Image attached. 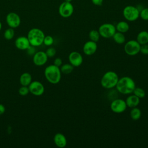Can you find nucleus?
<instances>
[{
    "instance_id": "aec40b11",
    "label": "nucleus",
    "mask_w": 148,
    "mask_h": 148,
    "mask_svg": "<svg viewBox=\"0 0 148 148\" xmlns=\"http://www.w3.org/2000/svg\"><path fill=\"white\" fill-rule=\"evenodd\" d=\"M115 27L116 31L123 34L127 32L130 28L129 24L127 23V22L124 21H119Z\"/></svg>"
},
{
    "instance_id": "9d476101",
    "label": "nucleus",
    "mask_w": 148,
    "mask_h": 148,
    "mask_svg": "<svg viewBox=\"0 0 148 148\" xmlns=\"http://www.w3.org/2000/svg\"><path fill=\"white\" fill-rule=\"evenodd\" d=\"M6 21L8 26L12 28L18 27L21 23V18L20 16L14 12L9 13L6 15Z\"/></svg>"
},
{
    "instance_id": "0eeeda50",
    "label": "nucleus",
    "mask_w": 148,
    "mask_h": 148,
    "mask_svg": "<svg viewBox=\"0 0 148 148\" xmlns=\"http://www.w3.org/2000/svg\"><path fill=\"white\" fill-rule=\"evenodd\" d=\"M140 45L136 40H130L124 45V51L128 56H135L140 52Z\"/></svg>"
},
{
    "instance_id": "1a4fd4ad",
    "label": "nucleus",
    "mask_w": 148,
    "mask_h": 148,
    "mask_svg": "<svg viewBox=\"0 0 148 148\" xmlns=\"http://www.w3.org/2000/svg\"><path fill=\"white\" fill-rule=\"evenodd\" d=\"M127 108L125 101L122 99H116L110 103V109L115 113H121Z\"/></svg>"
},
{
    "instance_id": "6ab92c4d",
    "label": "nucleus",
    "mask_w": 148,
    "mask_h": 148,
    "mask_svg": "<svg viewBox=\"0 0 148 148\" xmlns=\"http://www.w3.org/2000/svg\"><path fill=\"white\" fill-rule=\"evenodd\" d=\"M136 41L140 45L148 43V32L146 31L139 32L136 36Z\"/></svg>"
},
{
    "instance_id": "5701e85b",
    "label": "nucleus",
    "mask_w": 148,
    "mask_h": 148,
    "mask_svg": "<svg viewBox=\"0 0 148 148\" xmlns=\"http://www.w3.org/2000/svg\"><path fill=\"white\" fill-rule=\"evenodd\" d=\"M73 68H74V66L72 65H71L70 63L65 64L61 66L60 71L61 73L65 75H68V74H70L73 71Z\"/></svg>"
},
{
    "instance_id": "39448f33",
    "label": "nucleus",
    "mask_w": 148,
    "mask_h": 148,
    "mask_svg": "<svg viewBox=\"0 0 148 148\" xmlns=\"http://www.w3.org/2000/svg\"><path fill=\"white\" fill-rule=\"evenodd\" d=\"M139 10L138 9L132 5L126 6L123 10V14L124 17L129 21H134L139 17Z\"/></svg>"
},
{
    "instance_id": "f257e3e1",
    "label": "nucleus",
    "mask_w": 148,
    "mask_h": 148,
    "mask_svg": "<svg viewBox=\"0 0 148 148\" xmlns=\"http://www.w3.org/2000/svg\"><path fill=\"white\" fill-rule=\"evenodd\" d=\"M135 87L134 80L129 76H124L119 79L116 86L117 90L125 95L132 93Z\"/></svg>"
},
{
    "instance_id": "f3484780",
    "label": "nucleus",
    "mask_w": 148,
    "mask_h": 148,
    "mask_svg": "<svg viewBox=\"0 0 148 148\" xmlns=\"http://www.w3.org/2000/svg\"><path fill=\"white\" fill-rule=\"evenodd\" d=\"M125 102L127 107H129L130 108H135L139 105L140 102V98H138L135 95L132 94V95H129L127 98L125 100Z\"/></svg>"
},
{
    "instance_id": "f03ea898",
    "label": "nucleus",
    "mask_w": 148,
    "mask_h": 148,
    "mask_svg": "<svg viewBox=\"0 0 148 148\" xmlns=\"http://www.w3.org/2000/svg\"><path fill=\"white\" fill-rule=\"evenodd\" d=\"M44 75L46 80L51 84H57L61 78V72L60 68L54 64L46 67Z\"/></svg>"
},
{
    "instance_id": "7c9ffc66",
    "label": "nucleus",
    "mask_w": 148,
    "mask_h": 148,
    "mask_svg": "<svg viewBox=\"0 0 148 148\" xmlns=\"http://www.w3.org/2000/svg\"><path fill=\"white\" fill-rule=\"evenodd\" d=\"M140 52L145 55L148 54V43L140 45Z\"/></svg>"
},
{
    "instance_id": "a211bd4d",
    "label": "nucleus",
    "mask_w": 148,
    "mask_h": 148,
    "mask_svg": "<svg viewBox=\"0 0 148 148\" xmlns=\"http://www.w3.org/2000/svg\"><path fill=\"white\" fill-rule=\"evenodd\" d=\"M32 82V76L29 73L24 72L20 77V83L21 86H28Z\"/></svg>"
},
{
    "instance_id": "2f4dec72",
    "label": "nucleus",
    "mask_w": 148,
    "mask_h": 148,
    "mask_svg": "<svg viewBox=\"0 0 148 148\" xmlns=\"http://www.w3.org/2000/svg\"><path fill=\"white\" fill-rule=\"evenodd\" d=\"M53 64L58 67L61 66L62 65V61L61 60V58H56L54 60V62Z\"/></svg>"
},
{
    "instance_id": "4468645a",
    "label": "nucleus",
    "mask_w": 148,
    "mask_h": 148,
    "mask_svg": "<svg viewBox=\"0 0 148 148\" xmlns=\"http://www.w3.org/2000/svg\"><path fill=\"white\" fill-rule=\"evenodd\" d=\"M14 44L16 47L18 49L21 50H27L31 46L27 36L26 37L24 36H21L18 37L16 39Z\"/></svg>"
},
{
    "instance_id": "423d86ee",
    "label": "nucleus",
    "mask_w": 148,
    "mask_h": 148,
    "mask_svg": "<svg viewBox=\"0 0 148 148\" xmlns=\"http://www.w3.org/2000/svg\"><path fill=\"white\" fill-rule=\"evenodd\" d=\"M98 31L101 36L106 39L112 38L116 32V27L111 23H104L101 25Z\"/></svg>"
},
{
    "instance_id": "c756f323",
    "label": "nucleus",
    "mask_w": 148,
    "mask_h": 148,
    "mask_svg": "<svg viewBox=\"0 0 148 148\" xmlns=\"http://www.w3.org/2000/svg\"><path fill=\"white\" fill-rule=\"evenodd\" d=\"M46 53L48 57H53L56 54V50L55 48L50 47L46 50Z\"/></svg>"
},
{
    "instance_id": "cd10ccee",
    "label": "nucleus",
    "mask_w": 148,
    "mask_h": 148,
    "mask_svg": "<svg viewBox=\"0 0 148 148\" xmlns=\"http://www.w3.org/2000/svg\"><path fill=\"white\" fill-rule=\"evenodd\" d=\"M139 17L143 20H148V8H144L139 12Z\"/></svg>"
},
{
    "instance_id": "6e6552de",
    "label": "nucleus",
    "mask_w": 148,
    "mask_h": 148,
    "mask_svg": "<svg viewBox=\"0 0 148 148\" xmlns=\"http://www.w3.org/2000/svg\"><path fill=\"white\" fill-rule=\"evenodd\" d=\"M74 11V8L71 2H63L58 8V13L60 15L64 18H68L71 17Z\"/></svg>"
},
{
    "instance_id": "412c9836",
    "label": "nucleus",
    "mask_w": 148,
    "mask_h": 148,
    "mask_svg": "<svg viewBox=\"0 0 148 148\" xmlns=\"http://www.w3.org/2000/svg\"><path fill=\"white\" fill-rule=\"evenodd\" d=\"M114 41L119 45L123 44L125 42V38L123 33L120 32H116L112 36Z\"/></svg>"
},
{
    "instance_id": "c85d7f7f",
    "label": "nucleus",
    "mask_w": 148,
    "mask_h": 148,
    "mask_svg": "<svg viewBox=\"0 0 148 148\" xmlns=\"http://www.w3.org/2000/svg\"><path fill=\"white\" fill-rule=\"evenodd\" d=\"M29 92L28 86H22L19 89H18V93L20 95L22 96L27 95Z\"/></svg>"
},
{
    "instance_id": "ddd939ff",
    "label": "nucleus",
    "mask_w": 148,
    "mask_h": 148,
    "mask_svg": "<svg viewBox=\"0 0 148 148\" xmlns=\"http://www.w3.org/2000/svg\"><path fill=\"white\" fill-rule=\"evenodd\" d=\"M68 60L69 63L74 67H78L80 66L83 62L82 56L80 53L76 51H72L69 54Z\"/></svg>"
},
{
    "instance_id": "a878e982",
    "label": "nucleus",
    "mask_w": 148,
    "mask_h": 148,
    "mask_svg": "<svg viewBox=\"0 0 148 148\" xmlns=\"http://www.w3.org/2000/svg\"><path fill=\"white\" fill-rule=\"evenodd\" d=\"M4 38L7 40H11L14 36V31L12 28H9L5 30L3 34Z\"/></svg>"
},
{
    "instance_id": "9b49d317",
    "label": "nucleus",
    "mask_w": 148,
    "mask_h": 148,
    "mask_svg": "<svg viewBox=\"0 0 148 148\" xmlns=\"http://www.w3.org/2000/svg\"><path fill=\"white\" fill-rule=\"evenodd\" d=\"M29 92L36 96L42 95L45 91V87L43 84L39 81H33L28 86Z\"/></svg>"
},
{
    "instance_id": "dca6fc26",
    "label": "nucleus",
    "mask_w": 148,
    "mask_h": 148,
    "mask_svg": "<svg viewBox=\"0 0 148 148\" xmlns=\"http://www.w3.org/2000/svg\"><path fill=\"white\" fill-rule=\"evenodd\" d=\"M54 142L55 145L60 148H63L66 146L67 144L66 138L64 134L62 133H57L54 136Z\"/></svg>"
},
{
    "instance_id": "72a5a7b5",
    "label": "nucleus",
    "mask_w": 148,
    "mask_h": 148,
    "mask_svg": "<svg viewBox=\"0 0 148 148\" xmlns=\"http://www.w3.org/2000/svg\"><path fill=\"white\" fill-rule=\"evenodd\" d=\"M5 112V107L3 105L0 103V115L3 114Z\"/></svg>"
},
{
    "instance_id": "473e14b6",
    "label": "nucleus",
    "mask_w": 148,
    "mask_h": 148,
    "mask_svg": "<svg viewBox=\"0 0 148 148\" xmlns=\"http://www.w3.org/2000/svg\"><path fill=\"white\" fill-rule=\"evenodd\" d=\"M91 2L96 6H101L103 3V0H91Z\"/></svg>"
},
{
    "instance_id": "b1692460",
    "label": "nucleus",
    "mask_w": 148,
    "mask_h": 148,
    "mask_svg": "<svg viewBox=\"0 0 148 148\" xmlns=\"http://www.w3.org/2000/svg\"><path fill=\"white\" fill-rule=\"evenodd\" d=\"M100 35L98 31L95 29H92L89 32L88 37L90 40H92L95 42H97L99 40Z\"/></svg>"
},
{
    "instance_id": "bb28decb",
    "label": "nucleus",
    "mask_w": 148,
    "mask_h": 148,
    "mask_svg": "<svg viewBox=\"0 0 148 148\" xmlns=\"http://www.w3.org/2000/svg\"><path fill=\"white\" fill-rule=\"evenodd\" d=\"M53 42H54L53 38L50 35H47L45 36L43 43H44V45H45L46 46H50L53 44Z\"/></svg>"
},
{
    "instance_id": "4be33fe9",
    "label": "nucleus",
    "mask_w": 148,
    "mask_h": 148,
    "mask_svg": "<svg viewBox=\"0 0 148 148\" xmlns=\"http://www.w3.org/2000/svg\"><path fill=\"white\" fill-rule=\"evenodd\" d=\"M141 114V110L137 107L132 108L130 111V117L135 121H136L140 118Z\"/></svg>"
},
{
    "instance_id": "f704fd0d",
    "label": "nucleus",
    "mask_w": 148,
    "mask_h": 148,
    "mask_svg": "<svg viewBox=\"0 0 148 148\" xmlns=\"http://www.w3.org/2000/svg\"><path fill=\"white\" fill-rule=\"evenodd\" d=\"M72 1V0H64V1L67 2H71Z\"/></svg>"
},
{
    "instance_id": "20e7f679",
    "label": "nucleus",
    "mask_w": 148,
    "mask_h": 148,
    "mask_svg": "<svg viewBox=\"0 0 148 148\" xmlns=\"http://www.w3.org/2000/svg\"><path fill=\"white\" fill-rule=\"evenodd\" d=\"M119 79V76L115 72L108 71L102 76L101 80V84L103 88L110 89L116 87Z\"/></svg>"
},
{
    "instance_id": "393cba45",
    "label": "nucleus",
    "mask_w": 148,
    "mask_h": 148,
    "mask_svg": "<svg viewBox=\"0 0 148 148\" xmlns=\"http://www.w3.org/2000/svg\"><path fill=\"white\" fill-rule=\"evenodd\" d=\"M132 93H133V94L135 95L136 96H137L140 99V98H143L146 95L145 91L140 87H135V88H134Z\"/></svg>"
},
{
    "instance_id": "2eb2a0df",
    "label": "nucleus",
    "mask_w": 148,
    "mask_h": 148,
    "mask_svg": "<svg viewBox=\"0 0 148 148\" xmlns=\"http://www.w3.org/2000/svg\"><path fill=\"white\" fill-rule=\"evenodd\" d=\"M97 50V42L92 40H88L86 42L83 47V51L84 54L87 56H91L94 54Z\"/></svg>"
},
{
    "instance_id": "f8f14e48",
    "label": "nucleus",
    "mask_w": 148,
    "mask_h": 148,
    "mask_svg": "<svg viewBox=\"0 0 148 148\" xmlns=\"http://www.w3.org/2000/svg\"><path fill=\"white\" fill-rule=\"evenodd\" d=\"M48 60V57L46 52L39 51L35 53L33 56L34 64L36 66H42L45 65Z\"/></svg>"
},
{
    "instance_id": "c9c22d12",
    "label": "nucleus",
    "mask_w": 148,
    "mask_h": 148,
    "mask_svg": "<svg viewBox=\"0 0 148 148\" xmlns=\"http://www.w3.org/2000/svg\"><path fill=\"white\" fill-rule=\"evenodd\" d=\"M1 28H2V23L0 21V31L1 30Z\"/></svg>"
},
{
    "instance_id": "7ed1b4c3",
    "label": "nucleus",
    "mask_w": 148,
    "mask_h": 148,
    "mask_svg": "<svg viewBox=\"0 0 148 148\" xmlns=\"http://www.w3.org/2000/svg\"><path fill=\"white\" fill-rule=\"evenodd\" d=\"M45 35L43 31L38 28L31 29L27 34V38L29 40L31 46H39L43 43V39Z\"/></svg>"
}]
</instances>
